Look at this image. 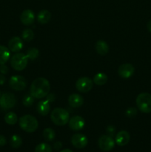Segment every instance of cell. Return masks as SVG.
<instances>
[{
    "label": "cell",
    "mask_w": 151,
    "mask_h": 152,
    "mask_svg": "<svg viewBox=\"0 0 151 152\" xmlns=\"http://www.w3.org/2000/svg\"><path fill=\"white\" fill-rule=\"evenodd\" d=\"M50 89V85L48 80L43 77H39L32 83L30 94L36 99H43L48 94Z\"/></svg>",
    "instance_id": "obj_1"
},
{
    "label": "cell",
    "mask_w": 151,
    "mask_h": 152,
    "mask_svg": "<svg viewBox=\"0 0 151 152\" xmlns=\"http://www.w3.org/2000/svg\"><path fill=\"white\" fill-rule=\"evenodd\" d=\"M50 119L55 125L62 126L68 123L70 120V114L64 108H56L52 111Z\"/></svg>",
    "instance_id": "obj_2"
},
{
    "label": "cell",
    "mask_w": 151,
    "mask_h": 152,
    "mask_svg": "<svg viewBox=\"0 0 151 152\" xmlns=\"http://www.w3.org/2000/svg\"><path fill=\"white\" fill-rule=\"evenodd\" d=\"M19 126L21 129L28 133H33L38 129V123L36 119L32 115L26 114L19 119Z\"/></svg>",
    "instance_id": "obj_3"
},
{
    "label": "cell",
    "mask_w": 151,
    "mask_h": 152,
    "mask_svg": "<svg viewBox=\"0 0 151 152\" xmlns=\"http://www.w3.org/2000/svg\"><path fill=\"white\" fill-rule=\"evenodd\" d=\"M136 105L142 113L151 112V94L149 93H141L136 98Z\"/></svg>",
    "instance_id": "obj_4"
},
{
    "label": "cell",
    "mask_w": 151,
    "mask_h": 152,
    "mask_svg": "<svg viewBox=\"0 0 151 152\" xmlns=\"http://www.w3.org/2000/svg\"><path fill=\"white\" fill-rule=\"evenodd\" d=\"M28 61L26 55L22 53H16L10 59V65L14 70L21 71L27 67Z\"/></svg>",
    "instance_id": "obj_5"
},
{
    "label": "cell",
    "mask_w": 151,
    "mask_h": 152,
    "mask_svg": "<svg viewBox=\"0 0 151 152\" xmlns=\"http://www.w3.org/2000/svg\"><path fill=\"white\" fill-rule=\"evenodd\" d=\"M16 98L11 93H4L0 96V107L3 110H8L13 108L16 105Z\"/></svg>",
    "instance_id": "obj_6"
},
{
    "label": "cell",
    "mask_w": 151,
    "mask_h": 152,
    "mask_svg": "<svg viewBox=\"0 0 151 152\" xmlns=\"http://www.w3.org/2000/svg\"><path fill=\"white\" fill-rule=\"evenodd\" d=\"M9 85L12 89L17 91H23L27 87V81L25 77L20 75H14L10 77Z\"/></svg>",
    "instance_id": "obj_7"
},
{
    "label": "cell",
    "mask_w": 151,
    "mask_h": 152,
    "mask_svg": "<svg viewBox=\"0 0 151 152\" xmlns=\"http://www.w3.org/2000/svg\"><path fill=\"white\" fill-rule=\"evenodd\" d=\"M93 86V81L90 78L83 77L78 79L76 83V88L81 93H87L90 91Z\"/></svg>",
    "instance_id": "obj_8"
},
{
    "label": "cell",
    "mask_w": 151,
    "mask_h": 152,
    "mask_svg": "<svg viewBox=\"0 0 151 152\" xmlns=\"http://www.w3.org/2000/svg\"><path fill=\"white\" fill-rule=\"evenodd\" d=\"M99 148L104 151H109L115 146V140L109 135H102L98 141Z\"/></svg>",
    "instance_id": "obj_9"
},
{
    "label": "cell",
    "mask_w": 151,
    "mask_h": 152,
    "mask_svg": "<svg viewBox=\"0 0 151 152\" xmlns=\"http://www.w3.org/2000/svg\"><path fill=\"white\" fill-rule=\"evenodd\" d=\"M71 143L76 148H84L88 143V140L82 134H76L71 137Z\"/></svg>",
    "instance_id": "obj_10"
},
{
    "label": "cell",
    "mask_w": 151,
    "mask_h": 152,
    "mask_svg": "<svg viewBox=\"0 0 151 152\" xmlns=\"http://www.w3.org/2000/svg\"><path fill=\"white\" fill-rule=\"evenodd\" d=\"M134 66L130 63L123 64L118 69V74L120 77L124 79H128L131 77L134 74Z\"/></svg>",
    "instance_id": "obj_11"
},
{
    "label": "cell",
    "mask_w": 151,
    "mask_h": 152,
    "mask_svg": "<svg viewBox=\"0 0 151 152\" xmlns=\"http://www.w3.org/2000/svg\"><path fill=\"white\" fill-rule=\"evenodd\" d=\"M69 127L73 131H79L84 128L85 122L80 116H73L69 120Z\"/></svg>",
    "instance_id": "obj_12"
},
{
    "label": "cell",
    "mask_w": 151,
    "mask_h": 152,
    "mask_svg": "<svg viewBox=\"0 0 151 152\" xmlns=\"http://www.w3.org/2000/svg\"><path fill=\"white\" fill-rule=\"evenodd\" d=\"M35 19V14L33 11L30 9L25 10L20 16V20L22 23L25 25H30L33 23Z\"/></svg>",
    "instance_id": "obj_13"
},
{
    "label": "cell",
    "mask_w": 151,
    "mask_h": 152,
    "mask_svg": "<svg viewBox=\"0 0 151 152\" xmlns=\"http://www.w3.org/2000/svg\"><path fill=\"white\" fill-rule=\"evenodd\" d=\"M23 48V42L22 39L18 37H14L10 39L8 42V48L10 51L16 52L20 51Z\"/></svg>",
    "instance_id": "obj_14"
},
{
    "label": "cell",
    "mask_w": 151,
    "mask_h": 152,
    "mask_svg": "<svg viewBox=\"0 0 151 152\" xmlns=\"http://www.w3.org/2000/svg\"><path fill=\"white\" fill-rule=\"evenodd\" d=\"M130 134L127 131H121L115 135V142L119 146H124L130 142Z\"/></svg>",
    "instance_id": "obj_15"
},
{
    "label": "cell",
    "mask_w": 151,
    "mask_h": 152,
    "mask_svg": "<svg viewBox=\"0 0 151 152\" xmlns=\"http://www.w3.org/2000/svg\"><path fill=\"white\" fill-rule=\"evenodd\" d=\"M68 103L73 108H79L84 103V99L78 94H72L68 98Z\"/></svg>",
    "instance_id": "obj_16"
},
{
    "label": "cell",
    "mask_w": 151,
    "mask_h": 152,
    "mask_svg": "<svg viewBox=\"0 0 151 152\" xmlns=\"http://www.w3.org/2000/svg\"><path fill=\"white\" fill-rule=\"evenodd\" d=\"M50 102L48 100H41L37 105V111L41 116H46L50 111Z\"/></svg>",
    "instance_id": "obj_17"
},
{
    "label": "cell",
    "mask_w": 151,
    "mask_h": 152,
    "mask_svg": "<svg viewBox=\"0 0 151 152\" xmlns=\"http://www.w3.org/2000/svg\"><path fill=\"white\" fill-rule=\"evenodd\" d=\"M96 50L99 54L104 56L109 52V45L104 40H99L96 43Z\"/></svg>",
    "instance_id": "obj_18"
},
{
    "label": "cell",
    "mask_w": 151,
    "mask_h": 152,
    "mask_svg": "<svg viewBox=\"0 0 151 152\" xmlns=\"http://www.w3.org/2000/svg\"><path fill=\"white\" fill-rule=\"evenodd\" d=\"M51 18V13L47 10H41V11L38 12V16H37V21L40 24H47L48 23L49 21Z\"/></svg>",
    "instance_id": "obj_19"
},
{
    "label": "cell",
    "mask_w": 151,
    "mask_h": 152,
    "mask_svg": "<svg viewBox=\"0 0 151 152\" xmlns=\"http://www.w3.org/2000/svg\"><path fill=\"white\" fill-rule=\"evenodd\" d=\"M10 56L9 48L4 45H0V65H4L8 61Z\"/></svg>",
    "instance_id": "obj_20"
},
{
    "label": "cell",
    "mask_w": 151,
    "mask_h": 152,
    "mask_svg": "<svg viewBox=\"0 0 151 152\" xmlns=\"http://www.w3.org/2000/svg\"><path fill=\"white\" fill-rule=\"evenodd\" d=\"M93 81L97 86H104L107 82V76L104 73H98L94 76Z\"/></svg>",
    "instance_id": "obj_21"
},
{
    "label": "cell",
    "mask_w": 151,
    "mask_h": 152,
    "mask_svg": "<svg viewBox=\"0 0 151 152\" xmlns=\"http://www.w3.org/2000/svg\"><path fill=\"white\" fill-rule=\"evenodd\" d=\"M43 137L46 141L51 142L56 137V133L51 128H47L43 131Z\"/></svg>",
    "instance_id": "obj_22"
},
{
    "label": "cell",
    "mask_w": 151,
    "mask_h": 152,
    "mask_svg": "<svg viewBox=\"0 0 151 152\" xmlns=\"http://www.w3.org/2000/svg\"><path fill=\"white\" fill-rule=\"evenodd\" d=\"M17 115L14 112H8L4 116V121L8 125H15L17 123Z\"/></svg>",
    "instance_id": "obj_23"
},
{
    "label": "cell",
    "mask_w": 151,
    "mask_h": 152,
    "mask_svg": "<svg viewBox=\"0 0 151 152\" xmlns=\"http://www.w3.org/2000/svg\"><path fill=\"white\" fill-rule=\"evenodd\" d=\"M25 55H26L28 59H30V60H35L39 56V50L37 48H31L28 49L27 50Z\"/></svg>",
    "instance_id": "obj_24"
},
{
    "label": "cell",
    "mask_w": 151,
    "mask_h": 152,
    "mask_svg": "<svg viewBox=\"0 0 151 152\" xmlns=\"http://www.w3.org/2000/svg\"><path fill=\"white\" fill-rule=\"evenodd\" d=\"M10 144L12 148H18L22 145V140L20 136L17 134H14L11 137L10 140Z\"/></svg>",
    "instance_id": "obj_25"
},
{
    "label": "cell",
    "mask_w": 151,
    "mask_h": 152,
    "mask_svg": "<svg viewBox=\"0 0 151 152\" xmlns=\"http://www.w3.org/2000/svg\"><path fill=\"white\" fill-rule=\"evenodd\" d=\"M22 37L25 41L30 42L31 40L33 39L34 38V33L30 28H26V29L24 30L22 33Z\"/></svg>",
    "instance_id": "obj_26"
},
{
    "label": "cell",
    "mask_w": 151,
    "mask_h": 152,
    "mask_svg": "<svg viewBox=\"0 0 151 152\" xmlns=\"http://www.w3.org/2000/svg\"><path fill=\"white\" fill-rule=\"evenodd\" d=\"M35 152H52V148L49 144L42 142L36 145Z\"/></svg>",
    "instance_id": "obj_27"
},
{
    "label": "cell",
    "mask_w": 151,
    "mask_h": 152,
    "mask_svg": "<svg viewBox=\"0 0 151 152\" xmlns=\"http://www.w3.org/2000/svg\"><path fill=\"white\" fill-rule=\"evenodd\" d=\"M34 102V97L32 95L30 94H26L25 95V96L23 97L22 99V103L25 105V107H30L33 104Z\"/></svg>",
    "instance_id": "obj_28"
},
{
    "label": "cell",
    "mask_w": 151,
    "mask_h": 152,
    "mask_svg": "<svg viewBox=\"0 0 151 152\" xmlns=\"http://www.w3.org/2000/svg\"><path fill=\"white\" fill-rule=\"evenodd\" d=\"M137 109L136 108L131 107V108H129L126 111V116L127 117H130V118H133V117H136L137 115Z\"/></svg>",
    "instance_id": "obj_29"
},
{
    "label": "cell",
    "mask_w": 151,
    "mask_h": 152,
    "mask_svg": "<svg viewBox=\"0 0 151 152\" xmlns=\"http://www.w3.org/2000/svg\"><path fill=\"white\" fill-rule=\"evenodd\" d=\"M115 129L113 126H109L107 128V134L109 136L112 137L115 134Z\"/></svg>",
    "instance_id": "obj_30"
},
{
    "label": "cell",
    "mask_w": 151,
    "mask_h": 152,
    "mask_svg": "<svg viewBox=\"0 0 151 152\" xmlns=\"http://www.w3.org/2000/svg\"><path fill=\"white\" fill-rule=\"evenodd\" d=\"M8 72V68L7 65H0V73L2 74H6Z\"/></svg>",
    "instance_id": "obj_31"
},
{
    "label": "cell",
    "mask_w": 151,
    "mask_h": 152,
    "mask_svg": "<svg viewBox=\"0 0 151 152\" xmlns=\"http://www.w3.org/2000/svg\"><path fill=\"white\" fill-rule=\"evenodd\" d=\"M62 148V143L60 142V141H57V142H55L54 144H53V148H54L55 150H60L61 148Z\"/></svg>",
    "instance_id": "obj_32"
},
{
    "label": "cell",
    "mask_w": 151,
    "mask_h": 152,
    "mask_svg": "<svg viewBox=\"0 0 151 152\" xmlns=\"http://www.w3.org/2000/svg\"><path fill=\"white\" fill-rule=\"evenodd\" d=\"M7 142L5 137L3 135H0V146H4Z\"/></svg>",
    "instance_id": "obj_33"
},
{
    "label": "cell",
    "mask_w": 151,
    "mask_h": 152,
    "mask_svg": "<svg viewBox=\"0 0 151 152\" xmlns=\"http://www.w3.org/2000/svg\"><path fill=\"white\" fill-rule=\"evenodd\" d=\"M46 97H47V99H47V100H48L50 102H53V101L55 100V95L53 94H48Z\"/></svg>",
    "instance_id": "obj_34"
},
{
    "label": "cell",
    "mask_w": 151,
    "mask_h": 152,
    "mask_svg": "<svg viewBox=\"0 0 151 152\" xmlns=\"http://www.w3.org/2000/svg\"><path fill=\"white\" fill-rule=\"evenodd\" d=\"M6 82V78L4 76H3L2 74H0V86L4 84Z\"/></svg>",
    "instance_id": "obj_35"
},
{
    "label": "cell",
    "mask_w": 151,
    "mask_h": 152,
    "mask_svg": "<svg viewBox=\"0 0 151 152\" xmlns=\"http://www.w3.org/2000/svg\"><path fill=\"white\" fill-rule=\"evenodd\" d=\"M147 29H148V31H149L151 33V20H150L149 22H148V23H147Z\"/></svg>",
    "instance_id": "obj_36"
},
{
    "label": "cell",
    "mask_w": 151,
    "mask_h": 152,
    "mask_svg": "<svg viewBox=\"0 0 151 152\" xmlns=\"http://www.w3.org/2000/svg\"><path fill=\"white\" fill-rule=\"evenodd\" d=\"M61 152H73V151H71V150H70V149H68V148H67V149L62 150V151H61Z\"/></svg>",
    "instance_id": "obj_37"
},
{
    "label": "cell",
    "mask_w": 151,
    "mask_h": 152,
    "mask_svg": "<svg viewBox=\"0 0 151 152\" xmlns=\"http://www.w3.org/2000/svg\"><path fill=\"white\" fill-rule=\"evenodd\" d=\"M1 96V91H0V96Z\"/></svg>",
    "instance_id": "obj_38"
},
{
    "label": "cell",
    "mask_w": 151,
    "mask_h": 152,
    "mask_svg": "<svg viewBox=\"0 0 151 152\" xmlns=\"http://www.w3.org/2000/svg\"><path fill=\"white\" fill-rule=\"evenodd\" d=\"M150 152H151V151H150Z\"/></svg>",
    "instance_id": "obj_39"
}]
</instances>
